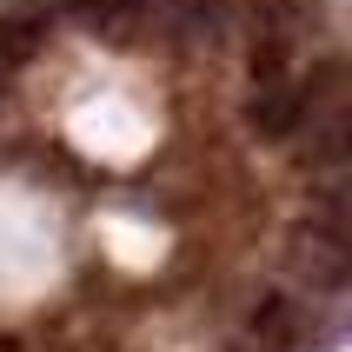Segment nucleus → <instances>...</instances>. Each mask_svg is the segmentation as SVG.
I'll return each instance as SVG.
<instances>
[{
    "label": "nucleus",
    "instance_id": "obj_1",
    "mask_svg": "<svg viewBox=\"0 0 352 352\" xmlns=\"http://www.w3.org/2000/svg\"><path fill=\"white\" fill-rule=\"evenodd\" d=\"M246 120H253V133H259V140H286V133L299 126V120H306V94L266 87V94L253 100V113H246Z\"/></svg>",
    "mask_w": 352,
    "mask_h": 352
},
{
    "label": "nucleus",
    "instance_id": "obj_2",
    "mask_svg": "<svg viewBox=\"0 0 352 352\" xmlns=\"http://www.w3.org/2000/svg\"><path fill=\"white\" fill-rule=\"evenodd\" d=\"M299 339V313H293V299H266L253 313V352H286Z\"/></svg>",
    "mask_w": 352,
    "mask_h": 352
},
{
    "label": "nucleus",
    "instance_id": "obj_3",
    "mask_svg": "<svg viewBox=\"0 0 352 352\" xmlns=\"http://www.w3.org/2000/svg\"><path fill=\"white\" fill-rule=\"evenodd\" d=\"M40 54V27L20 14H0V74H14V67H27V60Z\"/></svg>",
    "mask_w": 352,
    "mask_h": 352
},
{
    "label": "nucleus",
    "instance_id": "obj_4",
    "mask_svg": "<svg viewBox=\"0 0 352 352\" xmlns=\"http://www.w3.org/2000/svg\"><path fill=\"white\" fill-rule=\"evenodd\" d=\"M80 20H87V34H107V40H126L133 34V7H126V0H87V7H80Z\"/></svg>",
    "mask_w": 352,
    "mask_h": 352
},
{
    "label": "nucleus",
    "instance_id": "obj_5",
    "mask_svg": "<svg viewBox=\"0 0 352 352\" xmlns=\"http://www.w3.org/2000/svg\"><path fill=\"white\" fill-rule=\"evenodd\" d=\"M246 74H253L259 87H279V80H286V40L266 34V40L253 47V67H246Z\"/></svg>",
    "mask_w": 352,
    "mask_h": 352
},
{
    "label": "nucleus",
    "instance_id": "obj_6",
    "mask_svg": "<svg viewBox=\"0 0 352 352\" xmlns=\"http://www.w3.org/2000/svg\"><path fill=\"white\" fill-rule=\"evenodd\" d=\"M40 7H87V0H40Z\"/></svg>",
    "mask_w": 352,
    "mask_h": 352
}]
</instances>
